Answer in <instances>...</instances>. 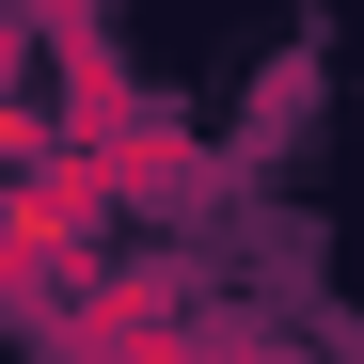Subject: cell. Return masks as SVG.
<instances>
[{
    "label": "cell",
    "instance_id": "obj_2",
    "mask_svg": "<svg viewBox=\"0 0 364 364\" xmlns=\"http://www.w3.org/2000/svg\"><path fill=\"white\" fill-rule=\"evenodd\" d=\"M80 159L127 191V222H191V206H222V143L191 127V111H159V95H143L111 143H80Z\"/></svg>",
    "mask_w": 364,
    "mask_h": 364
},
{
    "label": "cell",
    "instance_id": "obj_1",
    "mask_svg": "<svg viewBox=\"0 0 364 364\" xmlns=\"http://www.w3.org/2000/svg\"><path fill=\"white\" fill-rule=\"evenodd\" d=\"M191 317H206V285L174 269V254H111L64 317H48V348H64V364H143L159 333H191Z\"/></svg>",
    "mask_w": 364,
    "mask_h": 364
}]
</instances>
